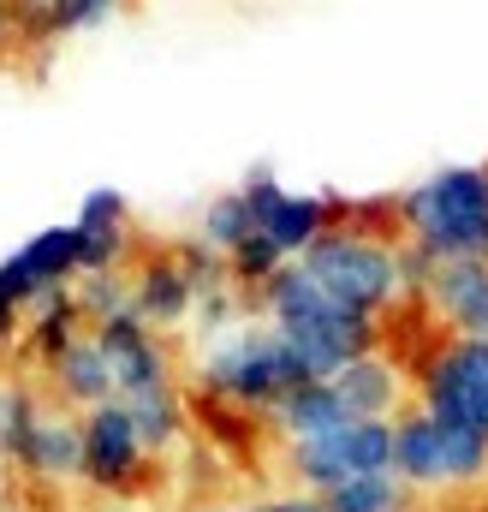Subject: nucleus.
<instances>
[{
  "mask_svg": "<svg viewBox=\"0 0 488 512\" xmlns=\"http://www.w3.org/2000/svg\"><path fill=\"white\" fill-rule=\"evenodd\" d=\"M239 197L250 203V215H256V227L280 209V197H286V185H280V173L268 167V161H256L250 173H244V185H239Z\"/></svg>",
  "mask_w": 488,
  "mask_h": 512,
  "instance_id": "c756f323",
  "label": "nucleus"
},
{
  "mask_svg": "<svg viewBox=\"0 0 488 512\" xmlns=\"http://www.w3.org/2000/svg\"><path fill=\"white\" fill-rule=\"evenodd\" d=\"M304 382H316L310 364H304V352L286 334H274L268 322L262 328H233V334L209 340L203 346V364H197V387L209 399H221V405L250 411V417L256 411L274 417Z\"/></svg>",
  "mask_w": 488,
  "mask_h": 512,
  "instance_id": "f03ea898",
  "label": "nucleus"
},
{
  "mask_svg": "<svg viewBox=\"0 0 488 512\" xmlns=\"http://www.w3.org/2000/svg\"><path fill=\"white\" fill-rule=\"evenodd\" d=\"M131 310H137L149 328H179V322H191L197 286L185 280L179 256H149V262L131 274Z\"/></svg>",
  "mask_w": 488,
  "mask_h": 512,
  "instance_id": "f8f14e48",
  "label": "nucleus"
},
{
  "mask_svg": "<svg viewBox=\"0 0 488 512\" xmlns=\"http://www.w3.org/2000/svg\"><path fill=\"white\" fill-rule=\"evenodd\" d=\"M197 512H239V507H197Z\"/></svg>",
  "mask_w": 488,
  "mask_h": 512,
  "instance_id": "e433bc0d",
  "label": "nucleus"
},
{
  "mask_svg": "<svg viewBox=\"0 0 488 512\" xmlns=\"http://www.w3.org/2000/svg\"><path fill=\"white\" fill-rule=\"evenodd\" d=\"M274 512H328L322 507V495H280V501H268Z\"/></svg>",
  "mask_w": 488,
  "mask_h": 512,
  "instance_id": "473e14b6",
  "label": "nucleus"
},
{
  "mask_svg": "<svg viewBox=\"0 0 488 512\" xmlns=\"http://www.w3.org/2000/svg\"><path fill=\"white\" fill-rule=\"evenodd\" d=\"M286 262H292V256L280 251V245H274L262 227H256V233H250V239H244L233 256H227V268H233V286H239V292H262V286H268V280H274Z\"/></svg>",
  "mask_w": 488,
  "mask_h": 512,
  "instance_id": "393cba45",
  "label": "nucleus"
},
{
  "mask_svg": "<svg viewBox=\"0 0 488 512\" xmlns=\"http://www.w3.org/2000/svg\"><path fill=\"white\" fill-rule=\"evenodd\" d=\"M250 233H256V215H250V203H244L239 191L215 197V203L203 209V221H197V239H203V245H215L221 256H233Z\"/></svg>",
  "mask_w": 488,
  "mask_h": 512,
  "instance_id": "b1692460",
  "label": "nucleus"
},
{
  "mask_svg": "<svg viewBox=\"0 0 488 512\" xmlns=\"http://www.w3.org/2000/svg\"><path fill=\"white\" fill-rule=\"evenodd\" d=\"M244 310H250V304L239 298V286H215V292H203V298H197L191 322H197L209 340H221V334H233V328H239Z\"/></svg>",
  "mask_w": 488,
  "mask_h": 512,
  "instance_id": "c85d7f7f",
  "label": "nucleus"
},
{
  "mask_svg": "<svg viewBox=\"0 0 488 512\" xmlns=\"http://www.w3.org/2000/svg\"><path fill=\"white\" fill-rule=\"evenodd\" d=\"M84 310H78V292L72 286H54V292H42L30 310H24V352L48 370L66 346H78L84 340Z\"/></svg>",
  "mask_w": 488,
  "mask_h": 512,
  "instance_id": "2eb2a0df",
  "label": "nucleus"
},
{
  "mask_svg": "<svg viewBox=\"0 0 488 512\" xmlns=\"http://www.w3.org/2000/svg\"><path fill=\"white\" fill-rule=\"evenodd\" d=\"M90 334H96V346H102L108 364H114V387H120V399L155 393V387H173V364H167L155 328H149L137 310H120V316L96 322Z\"/></svg>",
  "mask_w": 488,
  "mask_h": 512,
  "instance_id": "1a4fd4ad",
  "label": "nucleus"
},
{
  "mask_svg": "<svg viewBox=\"0 0 488 512\" xmlns=\"http://www.w3.org/2000/svg\"><path fill=\"white\" fill-rule=\"evenodd\" d=\"M310 268V280L346 304V310H364V316H387L393 298H399V274H393V245L358 233V227H328L310 251L298 256Z\"/></svg>",
  "mask_w": 488,
  "mask_h": 512,
  "instance_id": "20e7f679",
  "label": "nucleus"
},
{
  "mask_svg": "<svg viewBox=\"0 0 488 512\" xmlns=\"http://www.w3.org/2000/svg\"><path fill=\"white\" fill-rule=\"evenodd\" d=\"M72 292H78V310H84L90 328L108 322V316H120V310H131V280H125L120 268H108V274H78Z\"/></svg>",
  "mask_w": 488,
  "mask_h": 512,
  "instance_id": "a878e982",
  "label": "nucleus"
},
{
  "mask_svg": "<svg viewBox=\"0 0 488 512\" xmlns=\"http://www.w3.org/2000/svg\"><path fill=\"white\" fill-rule=\"evenodd\" d=\"M12 42H24V6H18V0H0V54H6Z\"/></svg>",
  "mask_w": 488,
  "mask_h": 512,
  "instance_id": "2f4dec72",
  "label": "nucleus"
},
{
  "mask_svg": "<svg viewBox=\"0 0 488 512\" xmlns=\"http://www.w3.org/2000/svg\"><path fill=\"white\" fill-rule=\"evenodd\" d=\"M96 512H131V507H125V501H102Z\"/></svg>",
  "mask_w": 488,
  "mask_h": 512,
  "instance_id": "f704fd0d",
  "label": "nucleus"
},
{
  "mask_svg": "<svg viewBox=\"0 0 488 512\" xmlns=\"http://www.w3.org/2000/svg\"><path fill=\"white\" fill-rule=\"evenodd\" d=\"M441 477H447V489H477V483H488V435L483 429L441 423Z\"/></svg>",
  "mask_w": 488,
  "mask_h": 512,
  "instance_id": "412c9836",
  "label": "nucleus"
},
{
  "mask_svg": "<svg viewBox=\"0 0 488 512\" xmlns=\"http://www.w3.org/2000/svg\"><path fill=\"white\" fill-rule=\"evenodd\" d=\"M78 274H84V239H78V227L66 221V227H42L36 239H24L18 251L0 262V292H6L18 310H30L42 292L72 286Z\"/></svg>",
  "mask_w": 488,
  "mask_h": 512,
  "instance_id": "6e6552de",
  "label": "nucleus"
},
{
  "mask_svg": "<svg viewBox=\"0 0 488 512\" xmlns=\"http://www.w3.org/2000/svg\"><path fill=\"white\" fill-rule=\"evenodd\" d=\"M18 322H24V310H18V304H12V298L0 292V346H6L12 334H18Z\"/></svg>",
  "mask_w": 488,
  "mask_h": 512,
  "instance_id": "72a5a7b5",
  "label": "nucleus"
},
{
  "mask_svg": "<svg viewBox=\"0 0 488 512\" xmlns=\"http://www.w3.org/2000/svg\"><path fill=\"white\" fill-rule=\"evenodd\" d=\"M120 6L125 0H42V6H24V42H60V36L96 30Z\"/></svg>",
  "mask_w": 488,
  "mask_h": 512,
  "instance_id": "6ab92c4d",
  "label": "nucleus"
},
{
  "mask_svg": "<svg viewBox=\"0 0 488 512\" xmlns=\"http://www.w3.org/2000/svg\"><path fill=\"white\" fill-rule=\"evenodd\" d=\"M18 471H30V477H42V483H72V477H84V423H72V417H42V429L30 435Z\"/></svg>",
  "mask_w": 488,
  "mask_h": 512,
  "instance_id": "dca6fc26",
  "label": "nucleus"
},
{
  "mask_svg": "<svg viewBox=\"0 0 488 512\" xmlns=\"http://www.w3.org/2000/svg\"><path fill=\"white\" fill-rule=\"evenodd\" d=\"M78 227H125V191L120 185H96L78 203Z\"/></svg>",
  "mask_w": 488,
  "mask_h": 512,
  "instance_id": "7c9ffc66",
  "label": "nucleus"
},
{
  "mask_svg": "<svg viewBox=\"0 0 488 512\" xmlns=\"http://www.w3.org/2000/svg\"><path fill=\"white\" fill-rule=\"evenodd\" d=\"M48 382H54V393H60L72 411H96V405L120 399V387H114V364H108V352L96 346V334H84L78 346H66V352L48 364Z\"/></svg>",
  "mask_w": 488,
  "mask_h": 512,
  "instance_id": "ddd939ff",
  "label": "nucleus"
},
{
  "mask_svg": "<svg viewBox=\"0 0 488 512\" xmlns=\"http://www.w3.org/2000/svg\"><path fill=\"white\" fill-rule=\"evenodd\" d=\"M334 393L346 399V411H352L358 423H393V417L405 411V376H399V364L381 358V352L346 364V370L334 376Z\"/></svg>",
  "mask_w": 488,
  "mask_h": 512,
  "instance_id": "9b49d317",
  "label": "nucleus"
},
{
  "mask_svg": "<svg viewBox=\"0 0 488 512\" xmlns=\"http://www.w3.org/2000/svg\"><path fill=\"white\" fill-rule=\"evenodd\" d=\"M423 387V411L459 429H483L488 435V340H447L429 370L417 376Z\"/></svg>",
  "mask_w": 488,
  "mask_h": 512,
  "instance_id": "423d86ee",
  "label": "nucleus"
},
{
  "mask_svg": "<svg viewBox=\"0 0 488 512\" xmlns=\"http://www.w3.org/2000/svg\"><path fill=\"white\" fill-rule=\"evenodd\" d=\"M120 405L131 411L137 441H143L149 453H167V447L179 441V429H185V399H179V387H155V393H137V399H120Z\"/></svg>",
  "mask_w": 488,
  "mask_h": 512,
  "instance_id": "aec40b11",
  "label": "nucleus"
},
{
  "mask_svg": "<svg viewBox=\"0 0 488 512\" xmlns=\"http://www.w3.org/2000/svg\"><path fill=\"white\" fill-rule=\"evenodd\" d=\"M286 471L310 495H328L352 477H381L393 471V423H346L316 441H286Z\"/></svg>",
  "mask_w": 488,
  "mask_h": 512,
  "instance_id": "39448f33",
  "label": "nucleus"
},
{
  "mask_svg": "<svg viewBox=\"0 0 488 512\" xmlns=\"http://www.w3.org/2000/svg\"><path fill=\"white\" fill-rule=\"evenodd\" d=\"M256 304H262L268 328L286 334V340L304 352V364H310L316 382H334L346 364L381 352V316H364V310L334 304V298L310 280V268H304L298 256L256 292Z\"/></svg>",
  "mask_w": 488,
  "mask_h": 512,
  "instance_id": "f257e3e1",
  "label": "nucleus"
},
{
  "mask_svg": "<svg viewBox=\"0 0 488 512\" xmlns=\"http://www.w3.org/2000/svg\"><path fill=\"white\" fill-rule=\"evenodd\" d=\"M36 429H42V399L24 382H0V459L18 465Z\"/></svg>",
  "mask_w": 488,
  "mask_h": 512,
  "instance_id": "4be33fe9",
  "label": "nucleus"
},
{
  "mask_svg": "<svg viewBox=\"0 0 488 512\" xmlns=\"http://www.w3.org/2000/svg\"><path fill=\"white\" fill-rule=\"evenodd\" d=\"M393 477L405 489H447V477H441V423L423 405L393 417Z\"/></svg>",
  "mask_w": 488,
  "mask_h": 512,
  "instance_id": "4468645a",
  "label": "nucleus"
},
{
  "mask_svg": "<svg viewBox=\"0 0 488 512\" xmlns=\"http://www.w3.org/2000/svg\"><path fill=\"white\" fill-rule=\"evenodd\" d=\"M244 512H274V507H268V501H256V507H244Z\"/></svg>",
  "mask_w": 488,
  "mask_h": 512,
  "instance_id": "c9c22d12",
  "label": "nucleus"
},
{
  "mask_svg": "<svg viewBox=\"0 0 488 512\" xmlns=\"http://www.w3.org/2000/svg\"><path fill=\"white\" fill-rule=\"evenodd\" d=\"M173 256H179L185 280L197 286V298H203V292H215V286H233V268H227V256L215 251V245H203V239H185Z\"/></svg>",
  "mask_w": 488,
  "mask_h": 512,
  "instance_id": "cd10ccee",
  "label": "nucleus"
},
{
  "mask_svg": "<svg viewBox=\"0 0 488 512\" xmlns=\"http://www.w3.org/2000/svg\"><path fill=\"white\" fill-rule=\"evenodd\" d=\"M328 227H334V203H328V197H316V191H286V197H280V209L262 221V233H268L286 256H304L322 233H328Z\"/></svg>",
  "mask_w": 488,
  "mask_h": 512,
  "instance_id": "a211bd4d",
  "label": "nucleus"
},
{
  "mask_svg": "<svg viewBox=\"0 0 488 512\" xmlns=\"http://www.w3.org/2000/svg\"><path fill=\"white\" fill-rule=\"evenodd\" d=\"M322 507L328 512H405L411 507V489H405L393 471H381V477H352V483L328 489Z\"/></svg>",
  "mask_w": 488,
  "mask_h": 512,
  "instance_id": "5701e85b",
  "label": "nucleus"
},
{
  "mask_svg": "<svg viewBox=\"0 0 488 512\" xmlns=\"http://www.w3.org/2000/svg\"><path fill=\"white\" fill-rule=\"evenodd\" d=\"M393 209H399L405 239H423L441 262H453V256L488 262V167L483 161H453V167L429 173Z\"/></svg>",
  "mask_w": 488,
  "mask_h": 512,
  "instance_id": "7ed1b4c3",
  "label": "nucleus"
},
{
  "mask_svg": "<svg viewBox=\"0 0 488 512\" xmlns=\"http://www.w3.org/2000/svg\"><path fill=\"white\" fill-rule=\"evenodd\" d=\"M423 304L441 316L447 334H459V340H488V262H477V256L441 262V274H435V286H429Z\"/></svg>",
  "mask_w": 488,
  "mask_h": 512,
  "instance_id": "9d476101",
  "label": "nucleus"
},
{
  "mask_svg": "<svg viewBox=\"0 0 488 512\" xmlns=\"http://www.w3.org/2000/svg\"><path fill=\"white\" fill-rule=\"evenodd\" d=\"M393 274H399V292L405 298H429V286L441 274V256L429 251L423 239H399L393 245Z\"/></svg>",
  "mask_w": 488,
  "mask_h": 512,
  "instance_id": "bb28decb",
  "label": "nucleus"
},
{
  "mask_svg": "<svg viewBox=\"0 0 488 512\" xmlns=\"http://www.w3.org/2000/svg\"><path fill=\"white\" fill-rule=\"evenodd\" d=\"M346 423H358V417L346 411V399L334 393V382H304L280 411H274V429H280L286 441H316V435H334V429H346Z\"/></svg>",
  "mask_w": 488,
  "mask_h": 512,
  "instance_id": "f3484780",
  "label": "nucleus"
},
{
  "mask_svg": "<svg viewBox=\"0 0 488 512\" xmlns=\"http://www.w3.org/2000/svg\"><path fill=\"white\" fill-rule=\"evenodd\" d=\"M78 423H84V483L102 489V495H114V501H125L143 483V471H149V447L137 441L131 411H125L120 399H108V405L84 411Z\"/></svg>",
  "mask_w": 488,
  "mask_h": 512,
  "instance_id": "0eeeda50",
  "label": "nucleus"
}]
</instances>
